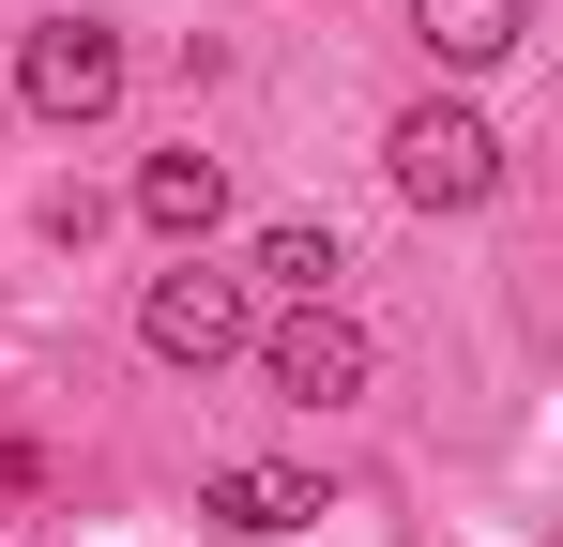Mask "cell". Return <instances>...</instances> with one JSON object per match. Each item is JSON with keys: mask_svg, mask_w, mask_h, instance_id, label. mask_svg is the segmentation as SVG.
<instances>
[{"mask_svg": "<svg viewBox=\"0 0 563 547\" xmlns=\"http://www.w3.org/2000/svg\"><path fill=\"white\" fill-rule=\"evenodd\" d=\"M198 517H213V533H305V517H320V471L244 456V471H213V487H198Z\"/></svg>", "mask_w": 563, "mask_h": 547, "instance_id": "5", "label": "cell"}, {"mask_svg": "<svg viewBox=\"0 0 563 547\" xmlns=\"http://www.w3.org/2000/svg\"><path fill=\"white\" fill-rule=\"evenodd\" d=\"M213 213H229V168H213V153H153V168H137V228H153V244H213Z\"/></svg>", "mask_w": 563, "mask_h": 547, "instance_id": "6", "label": "cell"}, {"mask_svg": "<svg viewBox=\"0 0 563 547\" xmlns=\"http://www.w3.org/2000/svg\"><path fill=\"white\" fill-rule=\"evenodd\" d=\"M380 168H396V198H411V213H487V198H503V137H487V107L427 91V107H396Z\"/></svg>", "mask_w": 563, "mask_h": 547, "instance_id": "1", "label": "cell"}, {"mask_svg": "<svg viewBox=\"0 0 563 547\" xmlns=\"http://www.w3.org/2000/svg\"><path fill=\"white\" fill-rule=\"evenodd\" d=\"M244 335H260V304H244V274H213V259H184V274H153V289H137V350L184 365V380H213Z\"/></svg>", "mask_w": 563, "mask_h": 547, "instance_id": "2", "label": "cell"}, {"mask_svg": "<svg viewBox=\"0 0 563 547\" xmlns=\"http://www.w3.org/2000/svg\"><path fill=\"white\" fill-rule=\"evenodd\" d=\"M122 77H137V62H122L107 15H46V31L15 46V107H31V122H107Z\"/></svg>", "mask_w": 563, "mask_h": 547, "instance_id": "3", "label": "cell"}, {"mask_svg": "<svg viewBox=\"0 0 563 547\" xmlns=\"http://www.w3.org/2000/svg\"><path fill=\"white\" fill-rule=\"evenodd\" d=\"M335 228H320V213H289V228H260V289H289V304H335Z\"/></svg>", "mask_w": 563, "mask_h": 547, "instance_id": "8", "label": "cell"}, {"mask_svg": "<svg viewBox=\"0 0 563 547\" xmlns=\"http://www.w3.org/2000/svg\"><path fill=\"white\" fill-rule=\"evenodd\" d=\"M411 31H427V62H442V77H487V62L533 31V0H411Z\"/></svg>", "mask_w": 563, "mask_h": 547, "instance_id": "7", "label": "cell"}, {"mask_svg": "<svg viewBox=\"0 0 563 547\" xmlns=\"http://www.w3.org/2000/svg\"><path fill=\"white\" fill-rule=\"evenodd\" d=\"M244 350H260V380H275L289 411H351V395L380 380V350H366V320H351V304H289L275 335H244Z\"/></svg>", "mask_w": 563, "mask_h": 547, "instance_id": "4", "label": "cell"}, {"mask_svg": "<svg viewBox=\"0 0 563 547\" xmlns=\"http://www.w3.org/2000/svg\"><path fill=\"white\" fill-rule=\"evenodd\" d=\"M31 487H46V456H31V442H0V502H31Z\"/></svg>", "mask_w": 563, "mask_h": 547, "instance_id": "9", "label": "cell"}]
</instances>
